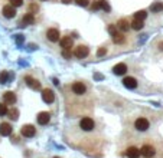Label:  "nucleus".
<instances>
[{"instance_id":"f257e3e1","label":"nucleus","mask_w":163,"mask_h":158,"mask_svg":"<svg viewBox=\"0 0 163 158\" xmlns=\"http://www.w3.org/2000/svg\"><path fill=\"white\" fill-rule=\"evenodd\" d=\"M80 128L82 129V131H92V129L95 128L94 119H92V118H90V117L81 118V121H80Z\"/></svg>"},{"instance_id":"f03ea898","label":"nucleus","mask_w":163,"mask_h":158,"mask_svg":"<svg viewBox=\"0 0 163 158\" xmlns=\"http://www.w3.org/2000/svg\"><path fill=\"white\" fill-rule=\"evenodd\" d=\"M72 92H74V95H77V96H84V95L87 94V86H85V83L84 82H74L71 86Z\"/></svg>"},{"instance_id":"7ed1b4c3","label":"nucleus","mask_w":163,"mask_h":158,"mask_svg":"<svg viewBox=\"0 0 163 158\" xmlns=\"http://www.w3.org/2000/svg\"><path fill=\"white\" fill-rule=\"evenodd\" d=\"M156 154V150L155 147H152V145H149V144H146V145H143L140 150V155H143L144 158H153Z\"/></svg>"},{"instance_id":"20e7f679","label":"nucleus","mask_w":163,"mask_h":158,"mask_svg":"<svg viewBox=\"0 0 163 158\" xmlns=\"http://www.w3.org/2000/svg\"><path fill=\"white\" fill-rule=\"evenodd\" d=\"M134 127H136V129H139V131H146V129H149V127H150V122H149V119L140 117L136 119Z\"/></svg>"},{"instance_id":"39448f33","label":"nucleus","mask_w":163,"mask_h":158,"mask_svg":"<svg viewBox=\"0 0 163 158\" xmlns=\"http://www.w3.org/2000/svg\"><path fill=\"white\" fill-rule=\"evenodd\" d=\"M88 53H90V50H88V48L85 45H80L75 48V52H74V55H75L78 59H84V58L88 56Z\"/></svg>"},{"instance_id":"423d86ee","label":"nucleus","mask_w":163,"mask_h":158,"mask_svg":"<svg viewBox=\"0 0 163 158\" xmlns=\"http://www.w3.org/2000/svg\"><path fill=\"white\" fill-rule=\"evenodd\" d=\"M35 134H36V128L33 125H23L22 127V135L25 138H32V137H35Z\"/></svg>"},{"instance_id":"0eeeda50","label":"nucleus","mask_w":163,"mask_h":158,"mask_svg":"<svg viewBox=\"0 0 163 158\" xmlns=\"http://www.w3.org/2000/svg\"><path fill=\"white\" fill-rule=\"evenodd\" d=\"M42 99L46 102V104H52L53 101H55V94H53L52 89H43L42 91Z\"/></svg>"},{"instance_id":"6e6552de","label":"nucleus","mask_w":163,"mask_h":158,"mask_svg":"<svg viewBox=\"0 0 163 158\" xmlns=\"http://www.w3.org/2000/svg\"><path fill=\"white\" fill-rule=\"evenodd\" d=\"M2 13H3V16L6 17V19H13V17L16 16V7H13L12 4H7V6H4L3 7Z\"/></svg>"},{"instance_id":"1a4fd4ad","label":"nucleus","mask_w":163,"mask_h":158,"mask_svg":"<svg viewBox=\"0 0 163 158\" xmlns=\"http://www.w3.org/2000/svg\"><path fill=\"white\" fill-rule=\"evenodd\" d=\"M59 30L55 29V27H52V29H48V32H46V38L49 39L51 42H58L59 40Z\"/></svg>"},{"instance_id":"9d476101","label":"nucleus","mask_w":163,"mask_h":158,"mask_svg":"<svg viewBox=\"0 0 163 158\" xmlns=\"http://www.w3.org/2000/svg\"><path fill=\"white\" fill-rule=\"evenodd\" d=\"M25 82H26V85L27 86H31L32 89H41V83H39V81L32 78V76H26V78H25Z\"/></svg>"},{"instance_id":"9b49d317","label":"nucleus","mask_w":163,"mask_h":158,"mask_svg":"<svg viewBox=\"0 0 163 158\" xmlns=\"http://www.w3.org/2000/svg\"><path fill=\"white\" fill-rule=\"evenodd\" d=\"M123 85H124L126 88H129V89H136L137 81L134 78H131V76H127V78L123 79Z\"/></svg>"},{"instance_id":"f8f14e48","label":"nucleus","mask_w":163,"mask_h":158,"mask_svg":"<svg viewBox=\"0 0 163 158\" xmlns=\"http://www.w3.org/2000/svg\"><path fill=\"white\" fill-rule=\"evenodd\" d=\"M3 101H4V104H10V105H13V104L16 102V95H15V92H12V91L4 92Z\"/></svg>"},{"instance_id":"ddd939ff","label":"nucleus","mask_w":163,"mask_h":158,"mask_svg":"<svg viewBox=\"0 0 163 158\" xmlns=\"http://www.w3.org/2000/svg\"><path fill=\"white\" fill-rule=\"evenodd\" d=\"M51 121V114L49 112H41L38 115V124L39 125H46Z\"/></svg>"},{"instance_id":"4468645a","label":"nucleus","mask_w":163,"mask_h":158,"mask_svg":"<svg viewBox=\"0 0 163 158\" xmlns=\"http://www.w3.org/2000/svg\"><path fill=\"white\" fill-rule=\"evenodd\" d=\"M12 127H10V124H7V122H3V124L0 125V135L2 137H7V135H10L12 134Z\"/></svg>"},{"instance_id":"2eb2a0df","label":"nucleus","mask_w":163,"mask_h":158,"mask_svg":"<svg viewBox=\"0 0 163 158\" xmlns=\"http://www.w3.org/2000/svg\"><path fill=\"white\" fill-rule=\"evenodd\" d=\"M72 45H74V40H72L71 36H65L61 39V48L62 49H71Z\"/></svg>"},{"instance_id":"dca6fc26","label":"nucleus","mask_w":163,"mask_h":158,"mask_svg":"<svg viewBox=\"0 0 163 158\" xmlns=\"http://www.w3.org/2000/svg\"><path fill=\"white\" fill-rule=\"evenodd\" d=\"M113 72L116 73V75H124L126 72H127V65L126 63H117L113 68Z\"/></svg>"},{"instance_id":"f3484780","label":"nucleus","mask_w":163,"mask_h":158,"mask_svg":"<svg viewBox=\"0 0 163 158\" xmlns=\"http://www.w3.org/2000/svg\"><path fill=\"white\" fill-rule=\"evenodd\" d=\"M116 26H117V29L121 30V32H129V29H130V23H129V20L121 19V20H118Z\"/></svg>"},{"instance_id":"a211bd4d","label":"nucleus","mask_w":163,"mask_h":158,"mask_svg":"<svg viewBox=\"0 0 163 158\" xmlns=\"http://www.w3.org/2000/svg\"><path fill=\"white\" fill-rule=\"evenodd\" d=\"M126 155H127L129 158H139V157H140V150L136 148V147H129V150H127Z\"/></svg>"},{"instance_id":"6ab92c4d","label":"nucleus","mask_w":163,"mask_h":158,"mask_svg":"<svg viewBox=\"0 0 163 158\" xmlns=\"http://www.w3.org/2000/svg\"><path fill=\"white\" fill-rule=\"evenodd\" d=\"M22 23L23 25H33L35 23V15L33 13H26L22 17Z\"/></svg>"},{"instance_id":"aec40b11","label":"nucleus","mask_w":163,"mask_h":158,"mask_svg":"<svg viewBox=\"0 0 163 158\" xmlns=\"http://www.w3.org/2000/svg\"><path fill=\"white\" fill-rule=\"evenodd\" d=\"M113 40H114V43L121 45V43H124V42H126V36L123 33H120V32H117L116 35H113Z\"/></svg>"},{"instance_id":"412c9836","label":"nucleus","mask_w":163,"mask_h":158,"mask_svg":"<svg viewBox=\"0 0 163 158\" xmlns=\"http://www.w3.org/2000/svg\"><path fill=\"white\" fill-rule=\"evenodd\" d=\"M143 26H144L143 20H139V19H134L131 23H130V27H133L134 30H140V29H143Z\"/></svg>"},{"instance_id":"4be33fe9","label":"nucleus","mask_w":163,"mask_h":158,"mask_svg":"<svg viewBox=\"0 0 163 158\" xmlns=\"http://www.w3.org/2000/svg\"><path fill=\"white\" fill-rule=\"evenodd\" d=\"M150 10H152L153 13H159V12H162L163 10V3H160V2L153 3L152 6H150Z\"/></svg>"},{"instance_id":"5701e85b","label":"nucleus","mask_w":163,"mask_h":158,"mask_svg":"<svg viewBox=\"0 0 163 158\" xmlns=\"http://www.w3.org/2000/svg\"><path fill=\"white\" fill-rule=\"evenodd\" d=\"M98 3H100V9H102L104 12H108L111 10V7H110V4H108V2L107 0H98Z\"/></svg>"},{"instance_id":"b1692460","label":"nucleus","mask_w":163,"mask_h":158,"mask_svg":"<svg viewBox=\"0 0 163 158\" xmlns=\"http://www.w3.org/2000/svg\"><path fill=\"white\" fill-rule=\"evenodd\" d=\"M146 16H147L146 10H139V12H136V13H134V19L144 20V19H146Z\"/></svg>"},{"instance_id":"393cba45","label":"nucleus","mask_w":163,"mask_h":158,"mask_svg":"<svg viewBox=\"0 0 163 158\" xmlns=\"http://www.w3.org/2000/svg\"><path fill=\"white\" fill-rule=\"evenodd\" d=\"M7 114H9V118H10V119H13V121L17 119V115H19L17 109H10V111H7Z\"/></svg>"},{"instance_id":"a878e982","label":"nucleus","mask_w":163,"mask_h":158,"mask_svg":"<svg viewBox=\"0 0 163 158\" xmlns=\"http://www.w3.org/2000/svg\"><path fill=\"white\" fill-rule=\"evenodd\" d=\"M6 114H7V105L3 102V104H0V117H3Z\"/></svg>"},{"instance_id":"bb28decb","label":"nucleus","mask_w":163,"mask_h":158,"mask_svg":"<svg viewBox=\"0 0 163 158\" xmlns=\"http://www.w3.org/2000/svg\"><path fill=\"white\" fill-rule=\"evenodd\" d=\"M7 78H9L7 72H2L0 73V83H6L7 82Z\"/></svg>"},{"instance_id":"cd10ccee","label":"nucleus","mask_w":163,"mask_h":158,"mask_svg":"<svg viewBox=\"0 0 163 158\" xmlns=\"http://www.w3.org/2000/svg\"><path fill=\"white\" fill-rule=\"evenodd\" d=\"M62 56H64L65 59H71V56H72L71 49H64V52H62Z\"/></svg>"},{"instance_id":"c85d7f7f","label":"nucleus","mask_w":163,"mask_h":158,"mask_svg":"<svg viewBox=\"0 0 163 158\" xmlns=\"http://www.w3.org/2000/svg\"><path fill=\"white\" fill-rule=\"evenodd\" d=\"M10 4L13 7H19V6L23 4V0H10Z\"/></svg>"},{"instance_id":"c756f323","label":"nucleus","mask_w":163,"mask_h":158,"mask_svg":"<svg viewBox=\"0 0 163 158\" xmlns=\"http://www.w3.org/2000/svg\"><path fill=\"white\" fill-rule=\"evenodd\" d=\"M75 3L78 4V6H82V7H87L88 4H90V2H88V0H75Z\"/></svg>"},{"instance_id":"7c9ffc66","label":"nucleus","mask_w":163,"mask_h":158,"mask_svg":"<svg viewBox=\"0 0 163 158\" xmlns=\"http://www.w3.org/2000/svg\"><path fill=\"white\" fill-rule=\"evenodd\" d=\"M108 33H110L111 36L117 33V26H116V25H110V26H108Z\"/></svg>"},{"instance_id":"2f4dec72","label":"nucleus","mask_w":163,"mask_h":158,"mask_svg":"<svg viewBox=\"0 0 163 158\" xmlns=\"http://www.w3.org/2000/svg\"><path fill=\"white\" fill-rule=\"evenodd\" d=\"M38 10H39V6H38V4L32 3L31 6H29V13H36Z\"/></svg>"},{"instance_id":"473e14b6","label":"nucleus","mask_w":163,"mask_h":158,"mask_svg":"<svg viewBox=\"0 0 163 158\" xmlns=\"http://www.w3.org/2000/svg\"><path fill=\"white\" fill-rule=\"evenodd\" d=\"M106 53H107V49H106V48H100L98 52H97V56H104Z\"/></svg>"},{"instance_id":"72a5a7b5","label":"nucleus","mask_w":163,"mask_h":158,"mask_svg":"<svg viewBox=\"0 0 163 158\" xmlns=\"http://www.w3.org/2000/svg\"><path fill=\"white\" fill-rule=\"evenodd\" d=\"M91 9H92V10H100V3H98V2H95V3H92Z\"/></svg>"},{"instance_id":"f704fd0d","label":"nucleus","mask_w":163,"mask_h":158,"mask_svg":"<svg viewBox=\"0 0 163 158\" xmlns=\"http://www.w3.org/2000/svg\"><path fill=\"white\" fill-rule=\"evenodd\" d=\"M71 2H72V0H62V3H65V4H69Z\"/></svg>"},{"instance_id":"c9c22d12","label":"nucleus","mask_w":163,"mask_h":158,"mask_svg":"<svg viewBox=\"0 0 163 158\" xmlns=\"http://www.w3.org/2000/svg\"><path fill=\"white\" fill-rule=\"evenodd\" d=\"M159 49L163 50V42H162V43H159Z\"/></svg>"},{"instance_id":"e433bc0d","label":"nucleus","mask_w":163,"mask_h":158,"mask_svg":"<svg viewBox=\"0 0 163 158\" xmlns=\"http://www.w3.org/2000/svg\"><path fill=\"white\" fill-rule=\"evenodd\" d=\"M55 158H58V157H55Z\"/></svg>"}]
</instances>
